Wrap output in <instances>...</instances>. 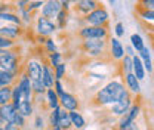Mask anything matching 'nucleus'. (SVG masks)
Returning a JSON list of instances; mask_svg holds the SVG:
<instances>
[{"instance_id":"44","label":"nucleus","mask_w":154,"mask_h":130,"mask_svg":"<svg viewBox=\"0 0 154 130\" xmlns=\"http://www.w3.org/2000/svg\"><path fill=\"white\" fill-rule=\"evenodd\" d=\"M0 124H6V121H5V118L2 115V111H0Z\"/></svg>"},{"instance_id":"46","label":"nucleus","mask_w":154,"mask_h":130,"mask_svg":"<svg viewBox=\"0 0 154 130\" xmlns=\"http://www.w3.org/2000/svg\"><path fill=\"white\" fill-rule=\"evenodd\" d=\"M52 130H64L62 127H59V126H55V127H52Z\"/></svg>"},{"instance_id":"18","label":"nucleus","mask_w":154,"mask_h":130,"mask_svg":"<svg viewBox=\"0 0 154 130\" xmlns=\"http://www.w3.org/2000/svg\"><path fill=\"white\" fill-rule=\"evenodd\" d=\"M139 58L142 59V64H144V68H145V71H148V73H153L154 70V65L153 62H151V56H150V50H148V47L145 46L141 52H139Z\"/></svg>"},{"instance_id":"11","label":"nucleus","mask_w":154,"mask_h":130,"mask_svg":"<svg viewBox=\"0 0 154 130\" xmlns=\"http://www.w3.org/2000/svg\"><path fill=\"white\" fill-rule=\"evenodd\" d=\"M110 41V53H111V58L116 59V61H122L123 58H125V47L122 46V43H120V40L117 37L114 38H110L108 40Z\"/></svg>"},{"instance_id":"38","label":"nucleus","mask_w":154,"mask_h":130,"mask_svg":"<svg viewBox=\"0 0 154 130\" xmlns=\"http://www.w3.org/2000/svg\"><path fill=\"white\" fill-rule=\"evenodd\" d=\"M138 5L147 9H154V0H138Z\"/></svg>"},{"instance_id":"42","label":"nucleus","mask_w":154,"mask_h":130,"mask_svg":"<svg viewBox=\"0 0 154 130\" xmlns=\"http://www.w3.org/2000/svg\"><path fill=\"white\" fill-rule=\"evenodd\" d=\"M3 130H19L18 126H15L14 123H6V126H5V129Z\"/></svg>"},{"instance_id":"47","label":"nucleus","mask_w":154,"mask_h":130,"mask_svg":"<svg viewBox=\"0 0 154 130\" xmlns=\"http://www.w3.org/2000/svg\"><path fill=\"white\" fill-rule=\"evenodd\" d=\"M150 37H151V40H153V46H154V33H151V34H150Z\"/></svg>"},{"instance_id":"9","label":"nucleus","mask_w":154,"mask_h":130,"mask_svg":"<svg viewBox=\"0 0 154 130\" xmlns=\"http://www.w3.org/2000/svg\"><path fill=\"white\" fill-rule=\"evenodd\" d=\"M57 24H54L51 19L45 18V17H40L37 19V33L40 36H51L55 30H57Z\"/></svg>"},{"instance_id":"21","label":"nucleus","mask_w":154,"mask_h":130,"mask_svg":"<svg viewBox=\"0 0 154 130\" xmlns=\"http://www.w3.org/2000/svg\"><path fill=\"white\" fill-rule=\"evenodd\" d=\"M12 92H14L12 86H5L0 89V107L12 102Z\"/></svg>"},{"instance_id":"25","label":"nucleus","mask_w":154,"mask_h":130,"mask_svg":"<svg viewBox=\"0 0 154 130\" xmlns=\"http://www.w3.org/2000/svg\"><path fill=\"white\" fill-rule=\"evenodd\" d=\"M131 44H132V47L135 49V52H138V53L145 47V43H144L142 37H141L139 34H136V33L131 36Z\"/></svg>"},{"instance_id":"49","label":"nucleus","mask_w":154,"mask_h":130,"mask_svg":"<svg viewBox=\"0 0 154 130\" xmlns=\"http://www.w3.org/2000/svg\"><path fill=\"white\" fill-rule=\"evenodd\" d=\"M2 50H3V49H0V53H2Z\"/></svg>"},{"instance_id":"39","label":"nucleus","mask_w":154,"mask_h":130,"mask_svg":"<svg viewBox=\"0 0 154 130\" xmlns=\"http://www.w3.org/2000/svg\"><path fill=\"white\" fill-rule=\"evenodd\" d=\"M12 123H14V124H15V126H18L19 129H21V127H22V126H24V115H22V114H17V117H15V118H14V121H12Z\"/></svg>"},{"instance_id":"3","label":"nucleus","mask_w":154,"mask_h":130,"mask_svg":"<svg viewBox=\"0 0 154 130\" xmlns=\"http://www.w3.org/2000/svg\"><path fill=\"white\" fill-rule=\"evenodd\" d=\"M110 30L108 27H95V25H85L79 30V37L82 40L89 38H108Z\"/></svg>"},{"instance_id":"35","label":"nucleus","mask_w":154,"mask_h":130,"mask_svg":"<svg viewBox=\"0 0 154 130\" xmlns=\"http://www.w3.org/2000/svg\"><path fill=\"white\" fill-rule=\"evenodd\" d=\"M61 58H62V56H61V53H58V52H52V53H51V65H52L54 68L61 64Z\"/></svg>"},{"instance_id":"8","label":"nucleus","mask_w":154,"mask_h":130,"mask_svg":"<svg viewBox=\"0 0 154 130\" xmlns=\"http://www.w3.org/2000/svg\"><path fill=\"white\" fill-rule=\"evenodd\" d=\"M99 6H102V3L99 0H80L76 5L74 11L79 15L86 17L88 14H91L92 11H95L96 8H99Z\"/></svg>"},{"instance_id":"7","label":"nucleus","mask_w":154,"mask_h":130,"mask_svg":"<svg viewBox=\"0 0 154 130\" xmlns=\"http://www.w3.org/2000/svg\"><path fill=\"white\" fill-rule=\"evenodd\" d=\"M132 105H134V98H132V95H129V96H126L125 99H122V101L113 104L110 112H111L113 115H117V117H123L126 112L131 110Z\"/></svg>"},{"instance_id":"17","label":"nucleus","mask_w":154,"mask_h":130,"mask_svg":"<svg viewBox=\"0 0 154 130\" xmlns=\"http://www.w3.org/2000/svg\"><path fill=\"white\" fill-rule=\"evenodd\" d=\"M42 80L45 83V86L48 89H52L55 81H54V70L51 68V65H43V74H42Z\"/></svg>"},{"instance_id":"52","label":"nucleus","mask_w":154,"mask_h":130,"mask_svg":"<svg viewBox=\"0 0 154 130\" xmlns=\"http://www.w3.org/2000/svg\"><path fill=\"white\" fill-rule=\"evenodd\" d=\"M153 31H154V30H153Z\"/></svg>"},{"instance_id":"14","label":"nucleus","mask_w":154,"mask_h":130,"mask_svg":"<svg viewBox=\"0 0 154 130\" xmlns=\"http://www.w3.org/2000/svg\"><path fill=\"white\" fill-rule=\"evenodd\" d=\"M0 111H2V115H3V118H5V121L6 123H12L14 121V118L17 117V114H18V108L12 104V102H9V104H6V105H3V107H0Z\"/></svg>"},{"instance_id":"23","label":"nucleus","mask_w":154,"mask_h":130,"mask_svg":"<svg viewBox=\"0 0 154 130\" xmlns=\"http://www.w3.org/2000/svg\"><path fill=\"white\" fill-rule=\"evenodd\" d=\"M70 117H71V124H73V127H74V129L80 130V129H83V127H85L86 121H85L83 115H82L79 111H70Z\"/></svg>"},{"instance_id":"12","label":"nucleus","mask_w":154,"mask_h":130,"mask_svg":"<svg viewBox=\"0 0 154 130\" xmlns=\"http://www.w3.org/2000/svg\"><path fill=\"white\" fill-rule=\"evenodd\" d=\"M42 74H43V65H40L37 61H30L27 65V75L30 77V80L31 81L42 80Z\"/></svg>"},{"instance_id":"31","label":"nucleus","mask_w":154,"mask_h":130,"mask_svg":"<svg viewBox=\"0 0 154 130\" xmlns=\"http://www.w3.org/2000/svg\"><path fill=\"white\" fill-rule=\"evenodd\" d=\"M33 83V92L36 95H40V93L45 92V89H48L43 83V80H36V81H31Z\"/></svg>"},{"instance_id":"45","label":"nucleus","mask_w":154,"mask_h":130,"mask_svg":"<svg viewBox=\"0 0 154 130\" xmlns=\"http://www.w3.org/2000/svg\"><path fill=\"white\" fill-rule=\"evenodd\" d=\"M68 2H70V3H71V5H77V3H79V2H80V0H68Z\"/></svg>"},{"instance_id":"1","label":"nucleus","mask_w":154,"mask_h":130,"mask_svg":"<svg viewBox=\"0 0 154 130\" xmlns=\"http://www.w3.org/2000/svg\"><path fill=\"white\" fill-rule=\"evenodd\" d=\"M129 95H131V92L128 89H125L123 83H120L117 80H113L105 87L98 90L92 101H94L95 105H99V107H102V105H113L116 102L125 99Z\"/></svg>"},{"instance_id":"30","label":"nucleus","mask_w":154,"mask_h":130,"mask_svg":"<svg viewBox=\"0 0 154 130\" xmlns=\"http://www.w3.org/2000/svg\"><path fill=\"white\" fill-rule=\"evenodd\" d=\"M68 12H70V11H67V9H61V12L58 14V17H57L58 28H65L67 21H68Z\"/></svg>"},{"instance_id":"4","label":"nucleus","mask_w":154,"mask_h":130,"mask_svg":"<svg viewBox=\"0 0 154 130\" xmlns=\"http://www.w3.org/2000/svg\"><path fill=\"white\" fill-rule=\"evenodd\" d=\"M18 64H19V56L17 52L14 50H2L0 53V68L8 71V73H14L18 70Z\"/></svg>"},{"instance_id":"41","label":"nucleus","mask_w":154,"mask_h":130,"mask_svg":"<svg viewBox=\"0 0 154 130\" xmlns=\"http://www.w3.org/2000/svg\"><path fill=\"white\" fill-rule=\"evenodd\" d=\"M55 89H57V95L59 96V98L65 93V92H64V89H62V84H61V81H59V80H57V81H55Z\"/></svg>"},{"instance_id":"32","label":"nucleus","mask_w":154,"mask_h":130,"mask_svg":"<svg viewBox=\"0 0 154 130\" xmlns=\"http://www.w3.org/2000/svg\"><path fill=\"white\" fill-rule=\"evenodd\" d=\"M59 112H61V108H59V107L55 108V110H52V114H51V126H52V127L58 126V123H59Z\"/></svg>"},{"instance_id":"48","label":"nucleus","mask_w":154,"mask_h":130,"mask_svg":"<svg viewBox=\"0 0 154 130\" xmlns=\"http://www.w3.org/2000/svg\"><path fill=\"white\" fill-rule=\"evenodd\" d=\"M108 2H110V5H114L116 3V0H108Z\"/></svg>"},{"instance_id":"22","label":"nucleus","mask_w":154,"mask_h":130,"mask_svg":"<svg viewBox=\"0 0 154 130\" xmlns=\"http://www.w3.org/2000/svg\"><path fill=\"white\" fill-rule=\"evenodd\" d=\"M120 68H122L123 75L129 74V73H134V56L125 55V58L120 61Z\"/></svg>"},{"instance_id":"16","label":"nucleus","mask_w":154,"mask_h":130,"mask_svg":"<svg viewBox=\"0 0 154 130\" xmlns=\"http://www.w3.org/2000/svg\"><path fill=\"white\" fill-rule=\"evenodd\" d=\"M135 11H136V15L139 17V19L142 22H153L154 24V9H147V8L136 5Z\"/></svg>"},{"instance_id":"5","label":"nucleus","mask_w":154,"mask_h":130,"mask_svg":"<svg viewBox=\"0 0 154 130\" xmlns=\"http://www.w3.org/2000/svg\"><path fill=\"white\" fill-rule=\"evenodd\" d=\"M108 41L107 38H89V40H83L82 43V49L86 53H91L94 56L102 55L107 50Z\"/></svg>"},{"instance_id":"19","label":"nucleus","mask_w":154,"mask_h":130,"mask_svg":"<svg viewBox=\"0 0 154 130\" xmlns=\"http://www.w3.org/2000/svg\"><path fill=\"white\" fill-rule=\"evenodd\" d=\"M134 74L138 77V80H144L145 78V68H144V64H142V59L138 55L134 56Z\"/></svg>"},{"instance_id":"43","label":"nucleus","mask_w":154,"mask_h":130,"mask_svg":"<svg viewBox=\"0 0 154 130\" xmlns=\"http://www.w3.org/2000/svg\"><path fill=\"white\" fill-rule=\"evenodd\" d=\"M135 53H136V52H135V49L132 47V44L126 47V55H129V56H135Z\"/></svg>"},{"instance_id":"15","label":"nucleus","mask_w":154,"mask_h":130,"mask_svg":"<svg viewBox=\"0 0 154 130\" xmlns=\"http://www.w3.org/2000/svg\"><path fill=\"white\" fill-rule=\"evenodd\" d=\"M139 112H141V105H139V104H134V105L131 107V110H129V111H128L125 115H123V117H122L120 124H128V123L136 121V118H138Z\"/></svg>"},{"instance_id":"33","label":"nucleus","mask_w":154,"mask_h":130,"mask_svg":"<svg viewBox=\"0 0 154 130\" xmlns=\"http://www.w3.org/2000/svg\"><path fill=\"white\" fill-rule=\"evenodd\" d=\"M12 46H15V41H14V40L0 36V49H9V47H12Z\"/></svg>"},{"instance_id":"13","label":"nucleus","mask_w":154,"mask_h":130,"mask_svg":"<svg viewBox=\"0 0 154 130\" xmlns=\"http://www.w3.org/2000/svg\"><path fill=\"white\" fill-rule=\"evenodd\" d=\"M125 84L128 87V90L134 95H139L141 93V84H139V80L134 73H129V74H125Z\"/></svg>"},{"instance_id":"20","label":"nucleus","mask_w":154,"mask_h":130,"mask_svg":"<svg viewBox=\"0 0 154 130\" xmlns=\"http://www.w3.org/2000/svg\"><path fill=\"white\" fill-rule=\"evenodd\" d=\"M59 127H62L64 130H68L70 127H73L71 124V117H70V111L67 112V110L61 108V112H59V123H58Z\"/></svg>"},{"instance_id":"36","label":"nucleus","mask_w":154,"mask_h":130,"mask_svg":"<svg viewBox=\"0 0 154 130\" xmlns=\"http://www.w3.org/2000/svg\"><path fill=\"white\" fill-rule=\"evenodd\" d=\"M117 130H139L136 121H132V123H128V124H119Z\"/></svg>"},{"instance_id":"40","label":"nucleus","mask_w":154,"mask_h":130,"mask_svg":"<svg viewBox=\"0 0 154 130\" xmlns=\"http://www.w3.org/2000/svg\"><path fill=\"white\" fill-rule=\"evenodd\" d=\"M46 47H48V50L52 53V52H57V46H55V43H54V40H51V38H48L46 41Z\"/></svg>"},{"instance_id":"27","label":"nucleus","mask_w":154,"mask_h":130,"mask_svg":"<svg viewBox=\"0 0 154 130\" xmlns=\"http://www.w3.org/2000/svg\"><path fill=\"white\" fill-rule=\"evenodd\" d=\"M0 19L2 21H9V22H14L15 25H21L22 24V21L19 18L18 15H15V14H12V12H0Z\"/></svg>"},{"instance_id":"51","label":"nucleus","mask_w":154,"mask_h":130,"mask_svg":"<svg viewBox=\"0 0 154 130\" xmlns=\"http://www.w3.org/2000/svg\"><path fill=\"white\" fill-rule=\"evenodd\" d=\"M0 130H3V129H0Z\"/></svg>"},{"instance_id":"37","label":"nucleus","mask_w":154,"mask_h":130,"mask_svg":"<svg viewBox=\"0 0 154 130\" xmlns=\"http://www.w3.org/2000/svg\"><path fill=\"white\" fill-rule=\"evenodd\" d=\"M114 33H116V36H117V38L125 36V27H123V24H122V22H117V24H116Z\"/></svg>"},{"instance_id":"2","label":"nucleus","mask_w":154,"mask_h":130,"mask_svg":"<svg viewBox=\"0 0 154 130\" xmlns=\"http://www.w3.org/2000/svg\"><path fill=\"white\" fill-rule=\"evenodd\" d=\"M83 21L86 22V25H95V27H108V21H110V14L104 6L96 8L95 11H92L91 14H88L86 17H83Z\"/></svg>"},{"instance_id":"6","label":"nucleus","mask_w":154,"mask_h":130,"mask_svg":"<svg viewBox=\"0 0 154 130\" xmlns=\"http://www.w3.org/2000/svg\"><path fill=\"white\" fill-rule=\"evenodd\" d=\"M61 9H62L61 0H48L43 5V8H42V17H45L48 19H52V18L57 19L58 14L61 12Z\"/></svg>"},{"instance_id":"28","label":"nucleus","mask_w":154,"mask_h":130,"mask_svg":"<svg viewBox=\"0 0 154 130\" xmlns=\"http://www.w3.org/2000/svg\"><path fill=\"white\" fill-rule=\"evenodd\" d=\"M48 104L51 110H55L59 107V99L57 92H54V89H48Z\"/></svg>"},{"instance_id":"26","label":"nucleus","mask_w":154,"mask_h":130,"mask_svg":"<svg viewBox=\"0 0 154 130\" xmlns=\"http://www.w3.org/2000/svg\"><path fill=\"white\" fill-rule=\"evenodd\" d=\"M14 78H15L14 73H8V71H5V70L0 68V86H2V87L11 86L12 81H14Z\"/></svg>"},{"instance_id":"50","label":"nucleus","mask_w":154,"mask_h":130,"mask_svg":"<svg viewBox=\"0 0 154 130\" xmlns=\"http://www.w3.org/2000/svg\"><path fill=\"white\" fill-rule=\"evenodd\" d=\"M0 2H6V0H0Z\"/></svg>"},{"instance_id":"24","label":"nucleus","mask_w":154,"mask_h":130,"mask_svg":"<svg viewBox=\"0 0 154 130\" xmlns=\"http://www.w3.org/2000/svg\"><path fill=\"white\" fill-rule=\"evenodd\" d=\"M21 34V30L18 27H0V36L3 37H8L11 40L17 38Z\"/></svg>"},{"instance_id":"29","label":"nucleus","mask_w":154,"mask_h":130,"mask_svg":"<svg viewBox=\"0 0 154 130\" xmlns=\"http://www.w3.org/2000/svg\"><path fill=\"white\" fill-rule=\"evenodd\" d=\"M17 108H18L19 114H22L24 117H28V115H31V112H33V107H31V102H30V101H22Z\"/></svg>"},{"instance_id":"10","label":"nucleus","mask_w":154,"mask_h":130,"mask_svg":"<svg viewBox=\"0 0 154 130\" xmlns=\"http://www.w3.org/2000/svg\"><path fill=\"white\" fill-rule=\"evenodd\" d=\"M59 104L67 111H77L79 110V105H80L79 104V99H77L74 95H71V93H64L59 98Z\"/></svg>"},{"instance_id":"34","label":"nucleus","mask_w":154,"mask_h":130,"mask_svg":"<svg viewBox=\"0 0 154 130\" xmlns=\"http://www.w3.org/2000/svg\"><path fill=\"white\" fill-rule=\"evenodd\" d=\"M64 74H65V64L61 62L59 65L55 67V77H57V80H61L64 77Z\"/></svg>"}]
</instances>
